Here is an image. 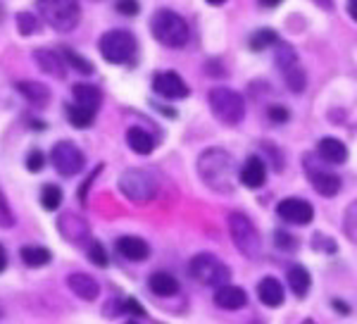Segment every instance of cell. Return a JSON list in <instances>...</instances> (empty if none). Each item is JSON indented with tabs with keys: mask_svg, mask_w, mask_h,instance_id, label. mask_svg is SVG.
Segmentation results:
<instances>
[{
	"mask_svg": "<svg viewBox=\"0 0 357 324\" xmlns=\"http://www.w3.org/2000/svg\"><path fill=\"white\" fill-rule=\"evenodd\" d=\"M38 27H41V20H38L33 13H24V10H22V13L17 15V29H20L22 36H31V34H36Z\"/></svg>",
	"mask_w": 357,
	"mask_h": 324,
	"instance_id": "obj_29",
	"label": "cell"
},
{
	"mask_svg": "<svg viewBox=\"0 0 357 324\" xmlns=\"http://www.w3.org/2000/svg\"><path fill=\"white\" fill-rule=\"evenodd\" d=\"M215 303L224 310H238L248 303V296H245L243 288L227 284V286H220L215 291Z\"/></svg>",
	"mask_w": 357,
	"mask_h": 324,
	"instance_id": "obj_19",
	"label": "cell"
},
{
	"mask_svg": "<svg viewBox=\"0 0 357 324\" xmlns=\"http://www.w3.org/2000/svg\"><path fill=\"white\" fill-rule=\"evenodd\" d=\"M276 215H279L284 222L289 224H298V227H305V224L312 222L314 217V207L310 205L307 200L303 198H286L276 205Z\"/></svg>",
	"mask_w": 357,
	"mask_h": 324,
	"instance_id": "obj_11",
	"label": "cell"
},
{
	"mask_svg": "<svg viewBox=\"0 0 357 324\" xmlns=\"http://www.w3.org/2000/svg\"><path fill=\"white\" fill-rule=\"evenodd\" d=\"M124 308H126V312H131V315H138V317H143L146 312H143V305L138 303V300H134V298H129L124 303Z\"/></svg>",
	"mask_w": 357,
	"mask_h": 324,
	"instance_id": "obj_39",
	"label": "cell"
},
{
	"mask_svg": "<svg viewBox=\"0 0 357 324\" xmlns=\"http://www.w3.org/2000/svg\"><path fill=\"white\" fill-rule=\"evenodd\" d=\"M89 260L93 265H98V267H105V265H107V253H105V248H102L100 241H91V246H89Z\"/></svg>",
	"mask_w": 357,
	"mask_h": 324,
	"instance_id": "obj_33",
	"label": "cell"
},
{
	"mask_svg": "<svg viewBox=\"0 0 357 324\" xmlns=\"http://www.w3.org/2000/svg\"><path fill=\"white\" fill-rule=\"evenodd\" d=\"M276 67L281 69V74H284V81L286 86L293 91V94H303L305 91V72L301 67V62H298V55L296 50L291 48L289 43H276Z\"/></svg>",
	"mask_w": 357,
	"mask_h": 324,
	"instance_id": "obj_9",
	"label": "cell"
},
{
	"mask_svg": "<svg viewBox=\"0 0 357 324\" xmlns=\"http://www.w3.org/2000/svg\"><path fill=\"white\" fill-rule=\"evenodd\" d=\"M284 0H260V5H264V8H276V5H281Z\"/></svg>",
	"mask_w": 357,
	"mask_h": 324,
	"instance_id": "obj_43",
	"label": "cell"
},
{
	"mask_svg": "<svg viewBox=\"0 0 357 324\" xmlns=\"http://www.w3.org/2000/svg\"><path fill=\"white\" fill-rule=\"evenodd\" d=\"M343 231L350 241L357 243V200H353L345 210V217H343Z\"/></svg>",
	"mask_w": 357,
	"mask_h": 324,
	"instance_id": "obj_31",
	"label": "cell"
},
{
	"mask_svg": "<svg viewBox=\"0 0 357 324\" xmlns=\"http://www.w3.org/2000/svg\"><path fill=\"white\" fill-rule=\"evenodd\" d=\"M36 5L43 22L48 27H53L55 31H72V29H77L79 20H82L79 0H36Z\"/></svg>",
	"mask_w": 357,
	"mask_h": 324,
	"instance_id": "obj_3",
	"label": "cell"
},
{
	"mask_svg": "<svg viewBox=\"0 0 357 324\" xmlns=\"http://www.w3.org/2000/svg\"><path fill=\"white\" fill-rule=\"evenodd\" d=\"M15 224V215H13V207H10L8 198L3 196V191H0V227L8 229Z\"/></svg>",
	"mask_w": 357,
	"mask_h": 324,
	"instance_id": "obj_34",
	"label": "cell"
},
{
	"mask_svg": "<svg viewBox=\"0 0 357 324\" xmlns=\"http://www.w3.org/2000/svg\"><path fill=\"white\" fill-rule=\"evenodd\" d=\"M100 55L105 57L112 65H124V62H131L138 50L136 36L126 29H112V31H105L100 36Z\"/></svg>",
	"mask_w": 357,
	"mask_h": 324,
	"instance_id": "obj_7",
	"label": "cell"
},
{
	"mask_svg": "<svg viewBox=\"0 0 357 324\" xmlns=\"http://www.w3.org/2000/svg\"><path fill=\"white\" fill-rule=\"evenodd\" d=\"M257 296L267 308H279L284 303V286L274 279V277H264V279L257 284Z\"/></svg>",
	"mask_w": 357,
	"mask_h": 324,
	"instance_id": "obj_20",
	"label": "cell"
},
{
	"mask_svg": "<svg viewBox=\"0 0 357 324\" xmlns=\"http://www.w3.org/2000/svg\"><path fill=\"white\" fill-rule=\"evenodd\" d=\"M348 13L357 22V0H348Z\"/></svg>",
	"mask_w": 357,
	"mask_h": 324,
	"instance_id": "obj_40",
	"label": "cell"
},
{
	"mask_svg": "<svg viewBox=\"0 0 357 324\" xmlns=\"http://www.w3.org/2000/svg\"><path fill=\"white\" fill-rule=\"evenodd\" d=\"M17 91H20L29 103H33V105H45V103L50 101L48 86L38 84V81H20V84H17Z\"/></svg>",
	"mask_w": 357,
	"mask_h": 324,
	"instance_id": "obj_24",
	"label": "cell"
},
{
	"mask_svg": "<svg viewBox=\"0 0 357 324\" xmlns=\"http://www.w3.org/2000/svg\"><path fill=\"white\" fill-rule=\"evenodd\" d=\"M62 202V191L55 186V184H48V186H43L41 191V205L45 210H57Z\"/></svg>",
	"mask_w": 357,
	"mask_h": 324,
	"instance_id": "obj_32",
	"label": "cell"
},
{
	"mask_svg": "<svg viewBox=\"0 0 357 324\" xmlns=\"http://www.w3.org/2000/svg\"><path fill=\"white\" fill-rule=\"evenodd\" d=\"M72 94H74V103H77V105H82L86 110H93V112H96L98 108H100L102 96H100V91H98L96 86H91V84H74Z\"/></svg>",
	"mask_w": 357,
	"mask_h": 324,
	"instance_id": "obj_23",
	"label": "cell"
},
{
	"mask_svg": "<svg viewBox=\"0 0 357 324\" xmlns=\"http://www.w3.org/2000/svg\"><path fill=\"white\" fill-rule=\"evenodd\" d=\"M229 234H231L234 246L238 253H243L248 260H257L262 253V236L252 219L243 212H231L229 215Z\"/></svg>",
	"mask_w": 357,
	"mask_h": 324,
	"instance_id": "obj_4",
	"label": "cell"
},
{
	"mask_svg": "<svg viewBox=\"0 0 357 324\" xmlns=\"http://www.w3.org/2000/svg\"><path fill=\"white\" fill-rule=\"evenodd\" d=\"M153 89L155 94H160L167 101H181L191 94V89L186 86V81L178 77L176 72H160L153 79Z\"/></svg>",
	"mask_w": 357,
	"mask_h": 324,
	"instance_id": "obj_12",
	"label": "cell"
},
{
	"mask_svg": "<svg viewBox=\"0 0 357 324\" xmlns=\"http://www.w3.org/2000/svg\"><path fill=\"white\" fill-rule=\"evenodd\" d=\"M33 60H36V65L41 67L45 74H50V77H55V79H65L67 62L60 53L48 50V48H38V50H33Z\"/></svg>",
	"mask_w": 357,
	"mask_h": 324,
	"instance_id": "obj_15",
	"label": "cell"
},
{
	"mask_svg": "<svg viewBox=\"0 0 357 324\" xmlns=\"http://www.w3.org/2000/svg\"><path fill=\"white\" fill-rule=\"evenodd\" d=\"M303 324H314V322H312V320H305Z\"/></svg>",
	"mask_w": 357,
	"mask_h": 324,
	"instance_id": "obj_45",
	"label": "cell"
},
{
	"mask_svg": "<svg viewBox=\"0 0 357 324\" xmlns=\"http://www.w3.org/2000/svg\"><path fill=\"white\" fill-rule=\"evenodd\" d=\"M22 260L29 267H43V265L50 263V251L41 246H26L22 248Z\"/></svg>",
	"mask_w": 357,
	"mask_h": 324,
	"instance_id": "obj_27",
	"label": "cell"
},
{
	"mask_svg": "<svg viewBox=\"0 0 357 324\" xmlns=\"http://www.w3.org/2000/svg\"><path fill=\"white\" fill-rule=\"evenodd\" d=\"M188 274L198 284H203V286L220 288V286H227L231 272H229V267L220 258L212 256V253H198V256L188 263Z\"/></svg>",
	"mask_w": 357,
	"mask_h": 324,
	"instance_id": "obj_8",
	"label": "cell"
},
{
	"mask_svg": "<svg viewBox=\"0 0 357 324\" xmlns=\"http://www.w3.org/2000/svg\"><path fill=\"white\" fill-rule=\"evenodd\" d=\"M50 160H53V167L57 170V175L62 177H74L84 170V153L74 146L72 141H60L55 143L53 150H50Z\"/></svg>",
	"mask_w": 357,
	"mask_h": 324,
	"instance_id": "obj_10",
	"label": "cell"
},
{
	"mask_svg": "<svg viewBox=\"0 0 357 324\" xmlns=\"http://www.w3.org/2000/svg\"><path fill=\"white\" fill-rule=\"evenodd\" d=\"M317 155L324 162H329V165H343V162L348 160V148H345V143L338 141V138L324 136L317 143Z\"/></svg>",
	"mask_w": 357,
	"mask_h": 324,
	"instance_id": "obj_17",
	"label": "cell"
},
{
	"mask_svg": "<svg viewBox=\"0 0 357 324\" xmlns=\"http://www.w3.org/2000/svg\"><path fill=\"white\" fill-rule=\"evenodd\" d=\"M326 3H329V0H326Z\"/></svg>",
	"mask_w": 357,
	"mask_h": 324,
	"instance_id": "obj_48",
	"label": "cell"
},
{
	"mask_svg": "<svg viewBox=\"0 0 357 324\" xmlns=\"http://www.w3.org/2000/svg\"><path fill=\"white\" fill-rule=\"evenodd\" d=\"M158 177L151 170L143 167H131L119 177V191L129 198L131 202H148L158 196Z\"/></svg>",
	"mask_w": 357,
	"mask_h": 324,
	"instance_id": "obj_6",
	"label": "cell"
},
{
	"mask_svg": "<svg viewBox=\"0 0 357 324\" xmlns=\"http://www.w3.org/2000/svg\"><path fill=\"white\" fill-rule=\"evenodd\" d=\"M310 284H312V279H310V272L301 267V265H293V267L289 270V286L291 291L296 293L298 298H305L310 291Z\"/></svg>",
	"mask_w": 357,
	"mask_h": 324,
	"instance_id": "obj_25",
	"label": "cell"
},
{
	"mask_svg": "<svg viewBox=\"0 0 357 324\" xmlns=\"http://www.w3.org/2000/svg\"><path fill=\"white\" fill-rule=\"evenodd\" d=\"M126 143H129V148L138 155H151L155 150V138L148 134L146 129H141V126H131V129L126 131Z\"/></svg>",
	"mask_w": 357,
	"mask_h": 324,
	"instance_id": "obj_21",
	"label": "cell"
},
{
	"mask_svg": "<svg viewBox=\"0 0 357 324\" xmlns=\"http://www.w3.org/2000/svg\"><path fill=\"white\" fill-rule=\"evenodd\" d=\"M5 267H8V256H5V248L0 246V272H3Z\"/></svg>",
	"mask_w": 357,
	"mask_h": 324,
	"instance_id": "obj_41",
	"label": "cell"
},
{
	"mask_svg": "<svg viewBox=\"0 0 357 324\" xmlns=\"http://www.w3.org/2000/svg\"><path fill=\"white\" fill-rule=\"evenodd\" d=\"M67 286L69 291H74V296H79L82 300H96L100 296V286L93 277L84 274V272H74L67 277Z\"/></svg>",
	"mask_w": 357,
	"mask_h": 324,
	"instance_id": "obj_16",
	"label": "cell"
},
{
	"mask_svg": "<svg viewBox=\"0 0 357 324\" xmlns=\"http://www.w3.org/2000/svg\"><path fill=\"white\" fill-rule=\"evenodd\" d=\"M138 10H141L138 0H117V13H122L126 17H134V15H138Z\"/></svg>",
	"mask_w": 357,
	"mask_h": 324,
	"instance_id": "obj_36",
	"label": "cell"
},
{
	"mask_svg": "<svg viewBox=\"0 0 357 324\" xmlns=\"http://www.w3.org/2000/svg\"><path fill=\"white\" fill-rule=\"evenodd\" d=\"M117 251H119V256L131 260V263H141V260H146L151 256V246L143 239H138V236H122V239L117 241Z\"/></svg>",
	"mask_w": 357,
	"mask_h": 324,
	"instance_id": "obj_18",
	"label": "cell"
},
{
	"mask_svg": "<svg viewBox=\"0 0 357 324\" xmlns=\"http://www.w3.org/2000/svg\"><path fill=\"white\" fill-rule=\"evenodd\" d=\"M276 43H279V36H276V31H272V29H257L250 36V48L255 50V53L267 50L269 45H276Z\"/></svg>",
	"mask_w": 357,
	"mask_h": 324,
	"instance_id": "obj_28",
	"label": "cell"
},
{
	"mask_svg": "<svg viewBox=\"0 0 357 324\" xmlns=\"http://www.w3.org/2000/svg\"><path fill=\"white\" fill-rule=\"evenodd\" d=\"M210 101V110L222 124H229V126H236L245 115V103H243V96L236 94L234 89H227V86H217V89L210 91L207 96Z\"/></svg>",
	"mask_w": 357,
	"mask_h": 324,
	"instance_id": "obj_5",
	"label": "cell"
},
{
	"mask_svg": "<svg viewBox=\"0 0 357 324\" xmlns=\"http://www.w3.org/2000/svg\"><path fill=\"white\" fill-rule=\"evenodd\" d=\"M274 243L279 248H293V246H296V241H293V236L289 234V231H276V234H274Z\"/></svg>",
	"mask_w": 357,
	"mask_h": 324,
	"instance_id": "obj_38",
	"label": "cell"
},
{
	"mask_svg": "<svg viewBox=\"0 0 357 324\" xmlns=\"http://www.w3.org/2000/svg\"><path fill=\"white\" fill-rule=\"evenodd\" d=\"M45 165V155L41 153V150H31L26 158V170L29 172H41Z\"/></svg>",
	"mask_w": 357,
	"mask_h": 324,
	"instance_id": "obj_35",
	"label": "cell"
},
{
	"mask_svg": "<svg viewBox=\"0 0 357 324\" xmlns=\"http://www.w3.org/2000/svg\"><path fill=\"white\" fill-rule=\"evenodd\" d=\"M148 286H151V291L155 296H162V298H169V296H174V293H178V281L169 272H155V274H151Z\"/></svg>",
	"mask_w": 357,
	"mask_h": 324,
	"instance_id": "obj_22",
	"label": "cell"
},
{
	"mask_svg": "<svg viewBox=\"0 0 357 324\" xmlns=\"http://www.w3.org/2000/svg\"><path fill=\"white\" fill-rule=\"evenodd\" d=\"M129 324H134V322H129Z\"/></svg>",
	"mask_w": 357,
	"mask_h": 324,
	"instance_id": "obj_47",
	"label": "cell"
},
{
	"mask_svg": "<svg viewBox=\"0 0 357 324\" xmlns=\"http://www.w3.org/2000/svg\"><path fill=\"white\" fill-rule=\"evenodd\" d=\"M333 308H336L338 312H341V315H348V305H345V303H338V300H333Z\"/></svg>",
	"mask_w": 357,
	"mask_h": 324,
	"instance_id": "obj_42",
	"label": "cell"
},
{
	"mask_svg": "<svg viewBox=\"0 0 357 324\" xmlns=\"http://www.w3.org/2000/svg\"><path fill=\"white\" fill-rule=\"evenodd\" d=\"M210 5H222V3H227V0H207Z\"/></svg>",
	"mask_w": 357,
	"mask_h": 324,
	"instance_id": "obj_44",
	"label": "cell"
},
{
	"mask_svg": "<svg viewBox=\"0 0 357 324\" xmlns=\"http://www.w3.org/2000/svg\"><path fill=\"white\" fill-rule=\"evenodd\" d=\"M238 182L248 189H260L267 182V165H264V160L257 158V155H250L243 162V167H241Z\"/></svg>",
	"mask_w": 357,
	"mask_h": 324,
	"instance_id": "obj_14",
	"label": "cell"
},
{
	"mask_svg": "<svg viewBox=\"0 0 357 324\" xmlns=\"http://www.w3.org/2000/svg\"><path fill=\"white\" fill-rule=\"evenodd\" d=\"M0 17H3V10H0Z\"/></svg>",
	"mask_w": 357,
	"mask_h": 324,
	"instance_id": "obj_46",
	"label": "cell"
},
{
	"mask_svg": "<svg viewBox=\"0 0 357 324\" xmlns=\"http://www.w3.org/2000/svg\"><path fill=\"white\" fill-rule=\"evenodd\" d=\"M305 170H307L310 184H312L319 196H324V198H333V196L341 191V177L338 175L324 170V167H312L307 160H305Z\"/></svg>",
	"mask_w": 357,
	"mask_h": 324,
	"instance_id": "obj_13",
	"label": "cell"
},
{
	"mask_svg": "<svg viewBox=\"0 0 357 324\" xmlns=\"http://www.w3.org/2000/svg\"><path fill=\"white\" fill-rule=\"evenodd\" d=\"M269 119L276 122V124H284V122H289V110H286L284 105H272L267 110Z\"/></svg>",
	"mask_w": 357,
	"mask_h": 324,
	"instance_id": "obj_37",
	"label": "cell"
},
{
	"mask_svg": "<svg viewBox=\"0 0 357 324\" xmlns=\"http://www.w3.org/2000/svg\"><path fill=\"white\" fill-rule=\"evenodd\" d=\"M67 119H69V124L77 126V129H89L96 119V112L93 110H86L82 105H77V103H72V105H67Z\"/></svg>",
	"mask_w": 357,
	"mask_h": 324,
	"instance_id": "obj_26",
	"label": "cell"
},
{
	"mask_svg": "<svg viewBox=\"0 0 357 324\" xmlns=\"http://www.w3.org/2000/svg\"><path fill=\"white\" fill-rule=\"evenodd\" d=\"M198 175L207 189L217 193H234L236 189V162L227 150L207 148L198 158Z\"/></svg>",
	"mask_w": 357,
	"mask_h": 324,
	"instance_id": "obj_1",
	"label": "cell"
},
{
	"mask_svg": "<svg viewBox=\"0 0 357 324\" xmlns=\"http://www.w3.org/2000/svg\"><path fill=\"white\" fill-rule=\"evenodd\" d=\"M151 31L155 40L167 48H181L188 43V24L174 10H158L151 20Z\"/></svg>",
	"mask_w": 357,
	"mask_h": 324,
	"instance_id": "obj_2",
	"label": "cell"
},
{
	"mask_svg": "<svg viewBox=\"0 0 357 324\" xmlns=\"http://www.w3.org/2000/svg\"><path fill=\"white\" fill-rule=\"evenodd\" d=\"M62 57H65V62L67 65H72L77 72H82V74H93V65H91L86 57H82V55H77L74 53L72 48H62V53H60Z\"/></svg>",
	"mask_w": 357,
	"mask_h": 324,
	"instance_id": "obj_30",
	"label": "cell"
}]
</instances>
